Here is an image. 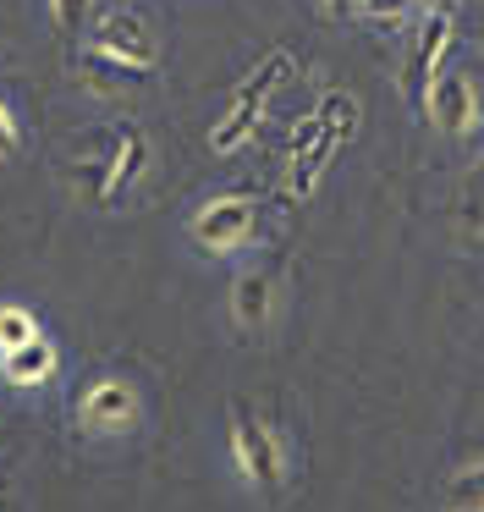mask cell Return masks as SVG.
I'll use <instances>...</instances> for the list:
<instances>
[{
    "label": "cell",
    "instance_id": "obj_16",
    "mask_svg": "<svg viewBox=\"0 0 484 512\" xmlns=\"http://www.w3.org/2000/svg\"><path fill=\"white\" fill-rule=\"evenodd\" d=\"M314 116L325 122V133H330V138H352V127H358V116H363V111L347 100V94H325Z\"/></svg>",
    "mask_w": 484,
    "mask_h": 512
},
{
    "label": "cell",
    "instance_id": "obj_21",
    "mask_svg": "<svg viewBox=\"0 0 484 512\" xmlns=\"http://www.w3.org/2000/svg\"><path fill=\"white\" fill-rule=\"evenodd\" d=\"M0 512H11V501H6V496H0Z\"/></svg>",
    "mask_w": 484,
    "mask_h": 512
},
{
    "label": "cell",
    "instance_id": "obj_25",
    "mask_svg": "<svg viewBox=\"0 0 484 512\" xmlns=\"http://www.w3.org/2000/svg\"><path fill=\"white\" fill-rule=\"evenodd\" d=\"M0 67H6V56H0Z\"/></svg>",
    "mask_w": 484,
    "mask_h": 512
},
{
    "label": "cell",
    "instance_id": "obj_20",
    "mask_svg": "<svg viewBox=\"0 0 484 512\" xmlns=\"http://www.w3.org/2000/svg\"><path fill=\"white\" fill-rule=\"evenodd\" d=\"M358 6H363V0H325V17H330V23H347Z\"/></svg>",
    "mask_w": 484,
    "mask_h": 512
},
{
    "label": "cell",
    "instance_id": "obj_7",
    "mask_svg": "<svg viewBox=\"0 0 484 512\" xmlns=\"http://www.w3.org/2000/svg\"><path fill=\"white\" fill-rule=\"evenodd\" d=\"M424 116L440 127V133L462 138V133H473V122H479V94H473V83L462 78V72H440L435 89H429V100H424Z\"/></svg>",
    "mask_w": 484,
    "mask_h": 512
},
{
    "label": "cell",
    "instance_id": "obj_13",
    "mask_svg": "<svg viewBox=\"0 0 484 512\" xmlns=\"http://www.w3.org/2000/svg\"><path fill=\"white\" fill-rule=\"evenodd\" d=\"M33 336H44L39 314H33L28 303H0V353H17Z\"/></svg>",
    "mask_w": 484,
    "mask_h": 512
},
{
    "label": "cell",
    "instance_id": "obj_19",
    "mask_svg": "<svg viewBox=\"0 0 484 512\" xmlns=\"http://www.w3.org/2000/svg\"><path fill=\"white\" fill-rule=\"evenodd\" d=\"M358 12H363V17H374V23H396V17L407 12V0H363Z\"/></svg>",
    "mask_w": 484,
    "mask_h": 512
},
{
    "label": "cell",
    "instance_id": "obj_12",
    "mask_svg": "<svg viewBox=\"0 0 484 512\" xmlns=\"http://www.w3.org/2000/svg\"><path fill=\"white\" fill-rule=\"evenodd\" d=\"M149 171V138L143 127H121V149H116V171H110V204L132 188V182Z\"/></svg>",
    "mask_w": 484,
    "mask_h": 512
},
{
    "label": "cell",
    "instance_id": "obj_6",
    "mask_svg": "<svg viewBox=\"0 0 484 512\" xmlns=\"http://www.w3.org/2000/svg\"><path fill=\"white\" fill-rule=\"evenodd\" d=\"M88 50L116 56V61H132V67H149V72H154V61H160L154 28L143 23L132 6H105V17H94V28H88Z\"/></svg>",
    "mask_w": 484,
    "mask_h": 512
},
{
    "label": "cell",
    "instance_id": "obj_15",
    "mask_svg": "<svg viewBox=\"0 0 484 512\" xmlns=\"http://www.w3.org/2000/svg\"><path fill=\"white\" fill-rule=\"evenodd\" d=\"M446 496H451V512H484V463L451 474Z\"/></svg>",
    "mask_w": 484,
    "mask_h": 512
},
{
    "label": "cell",
    "instance_id": "obj_22",
    "mask_svg": "<svg viewBox=\"0 0 484 512\" xmlns=\"http://www.w3.org/2000/svg\"><path fill=\"white\" fill-rule=\"evenodd\" d=\"M479 28H484V0H479Z\"/></svg>",
    "mask_w": 484,
    "mask_h": 512
},
{
    "label": "cell",
    "instance_id": "obj_2",
    "mask_svg": "<svg viewBox=\"0 0 484 512\" xmlns=\"http://www.w3.org/2000/svg\"><path fill=\"white\" fill-rule=\"evenodd\" d=\"M259 199L253 193H215V199H204L193 210V221H187V232H193V243L204 248V254L215 259H231L242 254L248 243H259Z\"/></svg>",
    "mask_w": 484,
    "mask_h": 512
},
{
    "label": "cell",
    "instance_id": "obj_9",
    "mask_svg": "<svg viewBox=\"0 0 484 512\" xmlns=\"http://www.w3.org/2000/svg\"><path fill=\"white\" fill-rule=\"evenodd\" d=\"M55 369H61V347H55L50 336H33L17 353H0V380L17 386V391H33V386H44V380H55Z\"/></svg>",
    "mask_w": 484,
    "mask_h": 512
},
{
    "label": "cell",
    "instance_id": "obj_3",
    "mask_svg": "<svg viewBox=\"0 0 484 512\" xmlns=\"http://www.w3.org/2000/svg\"><path fill=\"white\" fill-rule=\"evenodd\" d=\"M231 463L237 474L248 479L253 490H281L286 485V452H281V435L264 413H253L248 402H231Z\"/></svg>",
    "mask_w": 484,
    "mask_h": 512
},
{
    "label": "cell",
    "instance_id": "obj_5",
    "mask_svg": "<svg viewBox=\"0 0 484 512\" xmlns=\"http://www.w3.org/2000/svg\"><path fill=\"white\" fill-rule=\"evenodd\" d=\"M451 45H457V17H451V6H435V12L424 17V28H418L413 56H407V67H402V89L418 111H424V100H429V89H435L440 67H446Z\"/></svg>",
    "mask_w": 484,
    "mask_h": 512
},
{
    "label": "cell",
    "instance_id": "obj_11",
    "mask_svg": "<svg viewBox=\"0 0 484 512\" xmlns=\"http://www.w3.org/2000/svg\"><path fill=\"white\" fill-rule=\"evenodd\" d=\"M336 149H341V138H330V133L308 138V144H292V199H308L319 188V171L330 166Z\"/></svg>",
    "mask_w": 484,
    "mask_h": 512
},
{
    "label": "cell",
    "instance_id": "obj_14",
    "mask_svg": "<svg viewBox=\"0 0 484 512\" xmlns=\"http://www.w3.org/2000/svg\"><path fill=\"white\" fill-rule=\"evenodd\" d=\"M94 6L99 0H44V12H50V23L61 39H83L88 28H94Z\"/></svg>",
    "mask_w": 484,
    "mask_h": 512
},
{
    "label": "cell",
    "instance_id": "obj_1",
    "mask_svg": "<svg viewBox=\"0 0 484 512\" xmlns=\"http://www.w3.org/2000/svg\"><path fill=\"white\" fill-rule=\"evenodd\" d=\"M286 78H292V56H286V50H270V56H264L259 67H253L248 78L237 83V89H231L226 111H220V116H215V127H209V149H215V155H237V149L264 127L270 94L281 89Z\"/></svg>",
    "mask_w": 484,
    "mask_h": 512
},
{
    "label": "cell",
    "instance_id": "obj_17",
    "mask_svg": "<svg viewBox=\"0 0 484 512\" xmlns=\"http://www.w3.org/2000/svg\"><path fill=\"white\" fill-rule=\"evenodd\" d=\"M462 221H468V226H484V166L473 171V182H468V199H462Z\"/></svg>",
    "mask_w": 484,
    "mask_h": 512
},
{
    "label": "cell",
    "instance_id": "obj_18",
    "mask_svg": "<svg viewBox=\"0 0 484 512\" xmlns=\"http://www.w3.org/2000/svg\"><path fill=\"white\" fill-rule=\"evenodd\" d=\"M22 149V127H17V116H11V105L0 100V160H11Z\"/></svg>",
    "mask_w": 484,
    "mask_h": 512
},
{
    "label": "cell",
    "instance_id": "obj_4",
    "mask_svg": "<svg viewBox=\"0 0 484 512\" xmlns=\"http://www.w3.org/2000/svg\"><path fill=\"white\" fill-rule=\"evenodd\" d=\"M72 419L83 424L88 435H127V430H138V419H143L138 386L121 380V375L88 380V386L77 391V402H72Z\"/></svg>",
    "mask_w": 484,
    "mask_h": 512
},
{
    "label": "cell",
    "instance_id": "obj_24",
    "mask_svg": "<svg viewBox=\"0 0 484 512\" xmlns=\"http://www.w3.org/2000/svg\"><path fill=\"white\" fill-rule=\"evenodd\" d=\"M105 6H127V0H105Z\"/></svg>",
    "mask_w": 484,
    "mask_h": 512
},
{
    "label": "cell",
    "instance_id": "obj_23",
    "mask_svg": "<svg viewBox=\"0 0 484 512\" xmlns=\"http://www.w3.org/2000/svg\"><path fill=\"white\" fill-rule=\"evenodd\" d=\"M424 6H446V0H424Z\"/></svg>",
    "mask_w": 484,
    "mask_h": 512
},
{
    "label": "cell",
    "instance_id": "obj_10",
    "mask_svg": "<svg viewBox=\"0 0 484 512\" xmlns=\"http://www.w3.org/2000/svg\"><path fill=\"white\" fill-rule=\"evenodd\" d=\"M77 78H83L94 94H127V89H138V83H149V67H132V61H116V56H99V50H83V61H77Z\"/></svg>",
    "mask_w": 484,
    "mask_h": 512
},
{
    "label": "cell",
    "instance_id": "obj_8",
    "mask_svg": "<svg viewBox=\"0 0 484 512\" xmlns=\"http://www.w3.org/2000/svg\"><path fill=\"white\" fill-rule=\"evenodd\" d=\"M275 314V270L253 265L242 270L237 281H231V320L242 325V331H264Z\"/></svg>",
    "mask_w": 484,
    "mask_h": 512
}]
</instances>
